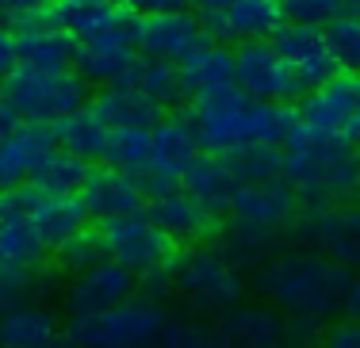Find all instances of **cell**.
<instances>
[{
	"instance_id": "1",
	"label": "cell",
	"mask_w": 360,
	"mask_h": 348,
	"mask_svg": "<svg viewBox=\"0 0 360 348\" xmlns=\"http://www.w3.org/2000/svg\"><path fill=\"white\" fill-rule=\"evenodd\" d=\"M188 123L195 126L200 149L211 157H226L245 146H276L284 149L299 134V107L291 104H257L238 84L192 96Z\"/></svg>"
},
{
	"instance_id": "2",
	"label": "cell",
	"mask_w": 360,
	"mask_h": 348,
	"mask_svg": "<svg viewBox=\"0 0 360 348\" xmlns=\"http://www.w3.org/2000/svg\"><path fill=\"white\" fill-rule=\"evenodd\" d=\"M353 272L303 245H288L257 272L253 287L272 310L284 318H319L330 326L333 314L345 310Z\"/></svg>"
},
{
	"instance_id": "3",
	"label": "cell",
	"mask_w": 360,
	"mask_h": 348,
	"mask_svg": "<svg viewBox=\"0 0 360 348\" xmlns=\"http://www.w3.org/2000/svg\"><path fill=\"white\" fill-rule=\"evenodd\" d=\"M284 184L299 210H326L360 203V154L349 138H319L299 126L284 146Z\"/></svg>"
},
{
	"instance_id": "4",
	"label": "cell",
	"mask_w": 360,
	"mask_h": 348,
	"mask_svg": "<svg viewBox=\"0 0 360 348\" xmlns=\"http://www.w3.org/2000/svg\"><path fill=\"white\" fill-rule=\"evenodd\" d=\"M173 279L176 295L195 318H222L226 310L242 307L250 291L245 276L234 265H226L211 241L184 245L180 253H173Z\"/></svg>"
},
{
	"instance_id": "5",
	"label": "cell",
	"mask_w": 360,
	"mask_h": 348,
	"mask_svg": "<svg viewBox=\"0 0 360 348\" xmlns=\"http://www.w3.org/2000/svg\"><path fill=\"white\" fill-rule=\"evenodd\" d=\"M0 96L23 123L31 126H58L65 115L89 107V84L77 77L73 69L46 73V69H27L15 65L0 84Z\"/></svg>"
},
{
	"instance_id": "6",
	"label": "cell",
	"mask_w": 360,
	"mask_h": 348,
	"mask_svg": "<svg viewBox=\"0 0 360 348\" xmlns=\"http://www.w3.org/2000/svg\"><path fill=\"white\" fill-rule=\"evenodd\" d=\"M169 326V314L161 302L139 299L131 295L108 310L104 318H70L65 321V337L77 348H100V344H131V348H158L161 333Z\"/></svg>"
},
{
	"instance_id": "7",
	"label": "cell",
	"mask_w": 360,
	"mask_h": 348,
	"mask_svg": "<svg viewBox=\"0 0 360 348\" xmlns=\"http://www.w3.org/2000/svg\"><path fill=\"white\" fill-rule=\"evenodd\" d=\"M303 249H314L330 257L333 265L360 272V203H345V207H326V210H303L291 226Z\"/></svg>"
},
{
	"instance_id": "8",
	"label": "cell",
	"mask_w": 360,
	"mask_h": 348,
	"mask_svg": "<svg viewBox=\"0 0 360 348\" xmlns=\"http://www.w3.org/2000/svg\"><path fill=\"white\" fill-rule=\"evenodd\" d=\"M100 241H104L108 260L123 265L127 272H146L153 265H169L173 260V241L158 230V226L142 215H123V218H108L100 222Z\"/></svg>"
},
{
	"instance_id": "9",
	"label": "cell",
	"mask_w": 360,
	"mask_h": 348,
	"mask_svg": "<svg viewBox=\"0 0 360 348\" xmlns=\"http://www.w3.org/2000/svg\"><path fill=\"white\" fill-rule=\"evenodd\" d=\"M234 84L257 104H288L303 92L272 42H245L234 50Z\"/></svg>"
},
{
	"instance_id": "10",
	"label": "cell",
	"mask_w": 360,
	"mask_h": 348,
	"mask_svg": "<svg viewBox=\"0 0 360 348\" xmlns=\"http://www.w3.org/2000/svg\"><path fill=\"white\" fill-rule=\"evenodd\" d=\"M299 123L319 138H349L360 123V73H338L330 84L307 92L299 104Z\"/></svg>"
},
{
	"instance_id": "11",
	"label": "cell",
	"mask_w": 360,
	"mask_h": 348,
	"mask_svg": "<svg viewBox=\"0 0 360 348\" xmlns=\"http://www.w3.org/2000/svg\"><path fill=\"white\" fill-rule=\"evenodd\" d=\"M284 8L280 0H238L226 12H211L200 15V27L211 42L238 50L245 42H272L280 27H284Z\"/></svg>"
},
{
	"instance_id": "12",
	"label": "cell",
	"mask_w": 360,
	"mask_h": 348,
	"mask_svg": "<svg viewBox=\"0 0 360 348\" xmlns=\"http://www.w3.org/2000/svg\"><path fill=\"white\" fill-rule=\"evenodd\" d=\"M62 295L70 318H104L108 310H115L119 302H127L134 295V272H127L115 260H104V265L81 272V276H70Z\"/></svg>"
},
{
	"instance_id": "13",
	"label": "cell",
	"mask_w": 360,
	"mask_h": 348,
	"mask_svg": "<svg viewBox=\"0 0 360 348\" xmlns=\"http://www.w3.org/2000/svg\"><path fill=\"white\" fill-rule=\"evenodd\" d=\"M272 46L280 50V58L288 62V69L295 73V81L303 88H322L338 77V62H333V50L326 42V27H307V23H284V27L272 35Z\"/></svg>"
},
{
	"instance_id": "14",
	"label": "cell",
	"mask_w": 360,
	"mask_h": 348,
	"mask_svg": "<svg viewBox=\"0 0 360 348\" xmlns=\"http://www.w3.org/2000/svg\"><path fill=\"white\" fill-rule=\"evenodd\" d=\"M288 234L284 230H269V226H257V222H245V218H226L219 222L211 245L219 249V257L226 265H234L238 272H261L276 257L280 249H288Z\"/></svg>"
},
{
	"instance_id": "15",
	"label": "cell",
	"mask_w": 360,
	"mask_h": 348,
	"mask_svg": "<svg viewBox=\"0 0 360 348\" xmlns=\"http://www.w3.org/2000/svg\"><path fill=\"white\" fill-rule=\"evenodd\" d=\"M207 39L192 12H169V15H146L134 23V50L142 58H161V62L180 65L200 42Z\"/></svg>"
},
{
	"instance_id": "16",
	"label": "cell",
	"mask_w": 360,
	"mask_h": 348,
	"mask_svg": "<svg viewBox=\"0 0 360 348\" xmlns=\"http://www.w3.org/2000/svg\"><path fill=\"white\" fill-rule=\"evenodd\" d=\"M50 23L62 27L70 39L89 42L100 35H134V23L139 15L123 4H104V0H54L50 4Z\"/></svg>"
},
{
	"instance_id": "17",
	"label": "cell",
	"mask_w": 360,
	"mask_h": 348,
	"mask_svg": "<svg viewBox=\"0 0 360 348\" xmlns=\"http://www.w3.org/2000/svg\"><path fill=\"white\" fill-rule=\"evenodd\" d=\"M77 199L84 203L89 218H123V215H142L146 210V195L139 192L131 173L123 168H111V165H96L84 180V188L77 192Z\"/></svg>"
},
{
	"instance_id": "18",
	"label": "cell",
	"mask_w": 360,
	"mask_h": 348,
	"mask_svg": "<svg viewBox=\"0 0 360 348\" xmlns=\"http://www.w3.org/2000/svg\"><path fill=\"white\" fill-rule=\"evenodd\" d=\"M134 58V35L119 31V35H100V39H89V42H77V54H73V73L81 77L84 84H123L127 73H131Z\"/></svg>"
},
{
	"instance_id": "19",
	"label": "cell",
	"mask_w": 360,
	"mask_h": 348,
	"mask_svg": "<svg viewBox=\"0 0 360 348\" xmlns=\"http://www.w3.org/2000/svg\"><path fill=\"white\" fill-rule=\"evenodd\" d=\"M146 218H150L169 241H180V245H203L219 230V218H211L192 195H184L180 188L146 203Z\"/></svg>"
},
{
	"instance_id": "20",
	"label": "cell",
	"mask_w": 360,
	"mask_h": 348,
	"mask_svg": "<svg viewBox=\"0 0 360 348\" xmlns=\"http://www.w3.org/2000/svg\"><path fill=\"white\" fill-rule=\"evenodd\" d=\"M234 218L269 226V230H288L299 218V199L284 180H264V184H242L234 195Z\"/></svg>"
},
{
	"instance_id": "21",
	"label": "cell",
	"mask_w": 360,
	"mask_h": 348,
	"mask_svg": "<svg viewBox=\"0 0 360 348\" xmlns=\"http://www.w3.org/2000/svg\"><path fill=\"white\" fill-rule=\"evenodd\" d=\"M215 329L230 348H269L284 341L288 318L280 310H272L269 302H242V307L215 318Z\"/></svg>"
},
{
	"instance_id": "22",
	"label": "cell",
	"mask_w": 360,
	"mask_h": 348,
	"mask_svg": "<svg viewBox=\"0 0 360 348\" xmlns=\"http://www.w3.org/2000/svg\"><path fill=\"white\" fill-rule=\"evenodd\" d=\"M58 149L54 126H31L23 123L12 138L0 146V192L20 188L23 180L35 176V168Z\"/></svg>"
},
{
	"instance_id": "23",
	"label": "cell",
	"mask_w": 360,
	"mask_h": 348,
	"mask_svg": "<svg viewBox=\"0 0 360 348\" xmlns=\"http://www.w3.org/2000/svg\"><path fill=\"white\" fill-rule=\"evenodd\" d=\"M89 107L100 115V123H104L108 130H142V134H150L153 126L165 119V112H161L150 96H142L139 88H131V84L100 88V96H92Z\"/></svg>"
},
{
	"instance_id": "24",
	"label": "cell",
	"mask_w": 360,
	"mask_h": 348,
	"mask_svg": "<svg viewBox=\"0 0 360 348\" xmlns=\"http://www.w3.org/2000/svg\"><path fill=\"white\" fill-rule=\"evenodd\" d=\"M238 188H242V184L234 180V173L226 168V161L211 157V154H200L192 165L184 168V176H180V192L192 195V199L200 203L211 218L230 215Z\"/></svg>"
},
{
	"instance_id": "25",
	"label": "cell",
	"mask_w": 360,
	"mask_h": 348,
	"mask_svg": "<svg viewBox=\"0 0 360 348\" xmlns=\"http://www.w3.org/2000/svg\"><path fill=\"white\" fill-rule=\"evenodd\" d=\"M195 157H200V138H195V126L188 119H161L150 130V157H146V165H153L158 173L180 180Z\"/></svg>"
},
{
	"instance_id": "26",
	"label": "cell",
	"mask_w": 360,
	"mask_h": 348,
	"mask_svg": "<svg viewBox=\"0 0 360 348\" xmlns=\"http://www.w3.org/2000/svg\"><path fill=\"white\" fill-rule=\"evenodd\" d=\"M31 226L46 253H58L65 241L89 230V210L77 195H42V203L31 210Z\"/></svg>"
},
{
	"instance_id": "27",
	"label": "cell",
	"mask_w": 360,
	"mask_h": 348,
	"mask_svg": "<svg viewBox=\"0 0 360 348\" xmlns=\"http://www.w3.org/2000/svg\"><path fill=\"white\" fill-rule=\"evenodd\" d=\"M15 50H20V65H27V69L62 73V69H73L77 39H70L54 23H39V27L15 31Z\"/></svg>"
},
{
	"instance_id": "28",
	"label": "cell",
	"mask_w": 360,
	"mask_h": 348,
	"mask_svg": "<svg viewBox=\"0 0 360 348\" xmlns=\"http://www.w3.org/2000/svg\"><path fill=\"white\" fill-rule=\"evenodd\" d=\"M180 81H184L188 96H200V92H215L234 84V50L222 46V42L203 39L192 54L180 62Z\"/></svg>"
},
{
	"instance_id": "29",
	"label": "cell",
	"mask_w": 360,
	"mask_h": 348,
	"mask_svg": "<svg viewBox=\"0 0 360 348\" xmlns=\"http://www.w3.org/2000/svg\"><path fill=\"white\" fill-rule=\"evenodd\" d=\"M62 279L58 268L42 265V268H4L0 265V318L31 302H46L50 295H58Z\"/></svg>"
},
{
	"instance_id": "30",
	"label": "cell",
	"mask_w": 360,
	"mask_h": 348,
	"mask_svg": "<svg viewBox=\"0 0 360 348\" xmlns=\"http://www.w3.org/2000/svg\"><path fill=\"white\" fill-rule=\"evenodd\" d=\"M58 314L46 307V302H31V307H20L12 314L0 318V348H42L50 344L58 333Z\"/></svg>"
},
{
	"instance_id": "31",
	"label": "cell",
	"mask_w": 360,
	"mask_h": 348,
	"mask_svg": "<svg viewBox=\"0 0 360 348\" xmlns=\"http://www.w3.org/2000/svg\"><path fill=\"white\" fill-rule=\"evenodd\" d=\"M123 84L139 88L142 96H150L158 107H176L188 100V88H184V81H180V65L161 62V58H142L139 54Z\"/></svg>"
},
{
	"instance_id": "32",
	"label": "cell",
	"mask_w": 360,
	"mask_h": 348,
	"mask_svg": "<svg viewBox=\"0 0 360 348\" xmlns=\"http://www.w3.org/2000/svg\"><path fill=\"white\" fill-rule=\"evenodd\" d=\"M108 126L100 123V115L92 107H81V112L65 115L62 123L54 126V138H58V149L81 157V161H100L104 157V146H108Z\"/></svg>"
},
{
	"instance_id": "33",
	"label": "cell",
	"mask_w": 360,
	"mask_h": 348,
	"mask_svg": "<svg viewBox=\"0 0 360 348\" xmlns=\"http://www.w3.org/2000/svg\"><path fill=\"white\" fill-rule=\"evenodd\" d=\"M89 173H92L89 161L65 154V149H54V154L35 168L31 184H35L42 195H77L84 188V180H89Z\"/></svg>"
},
{
	"instance_id": "34",
	"label": "cell",
	"mask_w": 360,
	"mask_h": 348,
	"mask_svg": "<svg viewBox=\"0 0 360 348\" xmlns=\"http://www.w3.org/2000/svg\"><path fill=\"white\" fill-rule=\"evenodd\" d=\"M0 265L4 268H42L46 265V245L39 241L31 218L0 222Z\"/></svg>"
},
{
	"instance_id": "35",
	"label": "cell",
	"mask_w": 360,
	"mask_h": 348,
	"mask_svg": "<svg viewBox=\"0 0 360 348\" xmlns=\"http://www.w3.org/2000/svg\"><path fill=\"white\" fill-rule=\"evenodd\" d=\"M226 168L234 173L238 184H264V180H284V149L276 146H245L222 157Z\"/></svg>"
},
{
	"instance_id": "36",
	"label": "cell",
	"mask_w": 360,
	"mask_h": 348,
	"mask_svg": "<svg viewBox=\"0 0 360 348\" xmlns=\"http://www.w3.org/2000/svg\"><path fill=\"white\" fill-rule=\"evenodd\" d=\"M326 42L333 50V62L345 73H360V8H345L326 27Z\"/></svg>"
},
{
	"instance_id": "37",
	"label": "cell",
	"mask_w": 360,
	"mask_h": 348,
	"mask_svg": "<svg viewBox=\"0 0 360 348\" xmlns=\"http://www.w3.org/2000/svg\"><path fill=\"white\" fill-rule=\"evenodd\" d=\"M158 348H230V344L222 341V333L211 321L192 314V318H169Z\"/></svg>"
},
{
	"instance_id": "38",
	"label": "cell",
	"mask_w": 360,
	"mask_h": 348,
	"mask_svg": "<svg viewBox=\"0 0 360 348\" xmlns=\"http://www.w3.org/2000/svg\"><path fill=\"white\" fill-rule=\"evenodd\" d=\"M104 260H108L104 241H100V234L92 230V226H89L84 234H77L73 241H65L62 249L54 253V268H58V272H70V276H81V272L104 265Z\"/></svg>"
},
{
	"instance_id": "39",
	"label": "cell",
	"mask_w": 360,
	"mask_h": 348,
	"mask_svg": "<svg viewBox=\"0 0 360 348\" xmlns=\"http://www.w3.org/2000/svg\"><path fill=\"white\" fill-rule=\"evenodd\" d=\"M150 157V134L142 130H111L108 134V146H104V165L111 168H123V173H134L139 165H146Z\"/></svg>"
},
{
	"instance_id": "40",
	"label": "cell",
	"mask_w": 360,
	"mask_h": 348,
	"mask_svg": "<svg viewBox=\"0 0 360 348\" xmlns=\"http://www.w3.org/2000/svg\"><path fill=\"white\" fill-rule=\"evenodd\" d=\"M288 23H307V27H330L345 4L341 0H280Z\"/></svg>"
},
{
	"instance_id": "41",
	"label": "cell",
	"mask_w": 360,
	"mask_h": 348,
	"mask_svg": "<svg viewBox=\"0 0 360 348\" xmlns=\"http://www.w3.org/2000/svg\"><path fill=\"white\" fill-rule=\"evenodd\" d=\"M134 295L139 299H150V302H165L176 295V279H173V260L169 265H153L134 276Z\"/></svg>"
},
{
	"instance_id": "42",
	"label": "cell",
	"mask_w": 360,
	"mask_h": 348,
	"mask_svg": "<svg viewBox=\"0 0 360 348\" xmlns=\"http://www.w3.org/2000/svg\"><path fill=\"white\" fill-rule=\"evenodd\" d=\"M50 4L54 0H0V20L27 31L39 23H50Z\"/></svg>"
},
{
	"instance_id": "43",
	"label": "cell",
	"mask_w": 360,
	"mask_h": 348,
	"mask_svg": "<svg viewBox=\"0 0 360 348\" xmlns=\"http://www.w3.org/2000/svg\"><path fill=\"white\" fill-rule=\"evenodd\" d=\"M322 337H326V321H319V318H288L284 341L291 348H319Z\"/></svg>"
},
{
	"instance_id": "44",
	"label": "cell",
	"mask_w": 360,
	"mask_h": 348,
	"mask_svg": "<svg viewBox=\"0 0 360 348\" xmlns=\"http://www.w3.org/2000/svg\"><path fill=\"white\" fill-rule=\"evenodd\" d=\"M322 348H360V321H353V318L330 321L326 337H322Z\"/></svg>"
},
{
	"instance_id": "45",
	"label": "cell",
	"mask_w": 360,
	"mask_h": 348,
	"mask_svg": "<svg viewBox=\"0 0 360 348\" xmlns=\"http://www.w3.org/2000/svg\"><path fill=\"white\" fill-rule=\"evenodd\" d=\"M123 8H131L139 20L146 15H169V12H188V0H123Z\"/></svg>"
},
{
	"instance_id": "46",
	"label": "cell",
	"mask_w": 360,
	"mask_h": 348,
	"mask_svg": "<svg viewBox=\"0 0 360 348\" xmlns=\"http://www.w3.org/2000/svg\"><path fill=\"white\" fill-rule=\"evenodd\" d=\"M20 65V50H15V31L0 27V84H4V77Z\"/></svg>"
},
{
	"instance_id": "47",
	"label": "cell",
	"mask_w": 360,
	"mask_h": 348,
	"mask_svg": "<svg viewBox=\"0 0 360 348\" xmlns=\"http://www.w3.org/2000/svg\"><path fill=\"white\" fill-rule=\"evenodd\" d=\"M20 126H23V119H20V115L12 112V107L4 104V96H0V146H4V142L12 138L15 130H20Z\"/></svg>"
},
{
	"instance_id": "48",
	"label": "cell",
	"mask_w": 360,
	"mask_h": 348,
	"mask_svg": "<svg viewBox=\"0 0 360 348\" xmlns=\"http://www.w3.org/2000/svg\"><path fill=\"white\" fill-rule=\"evenodd\" d=\"M345 318L360 321V272L353 276V283H349V295H345Z\"/></svg>"
},
{
	"instance_id": "49",
	"label": "cell",
	"mask_w": 360,
	"mask_h": 348,
	"mask_svg": "<svg viewBox=\"0 0 360 348\" xmlns=\"http://www.w3.org/2000/svg\"><path fill=\"white\" fill-rule=\"evenodd\" d=\"M188 4H195L203 15H211V12H226V8L238 4V0H188Z\"/></svg>"
},
{
	"instance_id": "50",
	"label": "cell",
	"mask_w": 360,
	"mask_h": 348,
	"mask_svg": "<svg viewBox=\"0 0 360 348\" xmlns=\"http://www.w3.org/2000/svg\"><path fill=\"white\" fill-rule=\"evenodd\" d=\"M42 348H77V344H73L70 337L62 333V337H54V341H50V344H42Z\"/></svg>"
},
{
	"instance_id": "51",
	"label": "cell",
	"mask_w": 360,
	"mask_h": 348,
	"mask_svg": "<svg viewBox=\"0 0 360 348\" xmlns=\"http://www.w3.org/2000/svg\"><path fill=\"white\" fill-rule=\"evenodd\" d=\"M349 142H353V149H356V154H360V123L353 126V130H349Z\"/></svg>"
},
{
	"instance_id": "52",
	"label": "cell",
	"mask_w": 360,
	"mask_h": 348,
	"mask_svg": "<svg viewBox=\"0 0 360 348\" xmlns=\"http://www.w3.org/2000/svg\"><path fill=\"white\" fill-rule=\"evenodd\" d=\"M341 4H345V8H360V0H341Z\"/></svg>"
},
{
	"instance_id": "53",
	"label": "cell",
	"mask_w": 360,
	"mask_h": 348,
	"mask_svg": "<svg viewBox=\"0 0 360 348\" xmlns=\"http://www.w3.org/2000/svg\"><path fill=\"white\" fill-rule=\"evenodd\" d=\"M100 348H131V344H100Z\"/></svg>"
},
{
	"instance_id": "54",
	"label": "cell",
	"mask_w": 360,
	"mask_h": 348,
	"mask_svg": "<svg viewBox=\"0 0 360 348\" xmlns=\"http://www.w3.org/2000/svg\"><path fill=\"white\" fill-rule=\"evenodd\" d=\"M269 348H291V344H288V341H280V344H269Z\"/></svg>"
},
{
	"instance_id": "55",
	"label": "cell",
	"mask_w": 360,
	"mask_h": 348,
	"mask_svg": "<svg viewBox=\"0 0 360 348\" xmlns=\"http://www.w3.org/2000/svg\"><path fill=\"white\" fill-rule=\"evenodd\" d=\"M104 4H119V0H104Z\"/></svg>"
}]
</instances>
